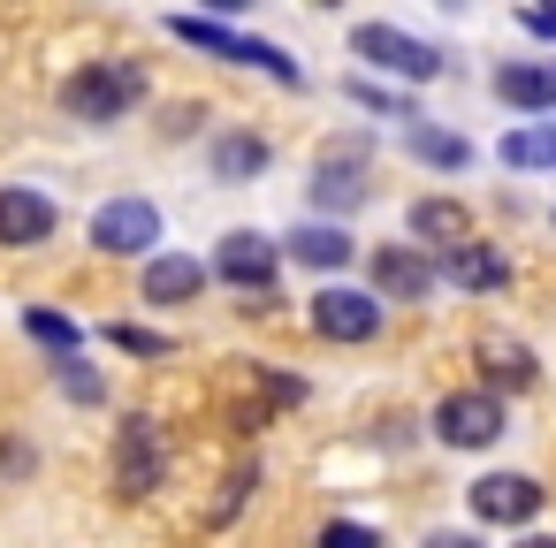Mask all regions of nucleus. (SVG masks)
Returning a JSON list of instances; mask_svg holds the SVG:
<instances>
[{"mask_svg": "<svg viewBox=\"0 0 556 548\" xmlns=\"http://www.w3.org/2000/svg\"><path fill=\"white\" fill-rule=\"evenodd\" d=\"M206 290V267L184 259V252H153L146 259V305H191Z\"/></svg>", "mask_w": 556, "mask_h": 548, "instance_id": "4468645a", "label": "nucleus"}, {"mask_svg": "<svg viewBox=\"0 0 556 548\" xmlns=\"http://www.w3.org/2000/svg\"><path fill=\"white\" fill-rule=\"evenodd\" d=\"M427 548H480V540H472V533H434Z\"/></svg>", "mask_w": 556, "mask_h": 548, "instance_id": "c85d7f7f", "label": "nucleus"}, {"mask_svg": "<svg viewBox=\"0 0 556 548\" xmlns=\"http://www.w3.org/2000/svg\"><path fill=\"white\" fill-rule=\"evenodd\" d=\"M374 290L396 297V305H412V297L434 290V259L412 252V244H381V252H374Z\"/></svg>", "mask_w": 556, "mask_h": 548, "instance_id": "ddd939ff", "label": "nucleus"}, {"mask_svg": "<svg viewBox=\"0 0 556 548\" xmlns=\"http://www.w3.org/2000/svg\"><path fill=\"white\" fill-rule=\"evenodd\" d=\"M412 237H427V244H442V252H450V244H465V237H472V221H465V206H457V199H419V206H412Z\"/></svg>", "mask_w": 556, "mask_h": 548, "instance_id": "a211bd4d", "label": "nucleus"}, {"mask_svg": "<svg viewBox=\"0 0 556 548\" xmlns=\"http://www.w3.org/2000/svg\"><path fill=\"white\" fill-rule=\"evenodd\" d=\"M518 548H556V533H526V540H518Z\"/></svg>", "mask_w": 556, "mask_h": 548, "instance_id": "c756f323", "label": "nucleus"}, {"mask_svg": "<svg viewBox=\"0 0 556 548\" xmlns=\"http://www.w3.org/2000/svg\"><path fill=\"white\" fill-rule=\"evenodd\" d=\"M503 168H556V123H526L503 138Z\"/></svg>", "mask_w": 556, "mask_h": 548, "instance_id": "6ab92c4d", "label": "nucleus"}, {"mask_svg": "<svg viewBox=\"0 0 556 548\" xmlns=\"http://www.w3.org/2000/svg\"><path fill=\"white\" fill-rule=\"evenodd\" d=\"M252 487H260V464H237V472H229V487H222V502L206 510V525H229V518L244 510V495H252Z\"/></svg>", "mask_w": 556, "mask_h": 548, "instance_id": "393cba45", "label": "nucleus"}, {"mask_svg": "<svg viewBox=\"0 0 556 548\" xmlns=\"http://www.w3.org/2000/svg\"><path fill=\"white\" fill-rule=\"evenodd\" d=\"M92 244L115 252V259L153 252V244H161V206H153V199H108V206L92 214Z\"/></svg>", "mask_w": 556, "mask_h": 548, "instance_id": "20e7f679", "label": "nucleus"}, {"mask_svg": "<svg viewBox=\"0 0 556 548\" xmlns=\"http://www.w3.org/2000/svg\"><path fill=\"white\" fill-rule=\"evenodd\" d=\"M518 24H526V31H533V39H556V9H526V16H518Z\"/></svg>", "mask_w": 556, "mask_h": 548, "instance_id": "cd10ccee", "label": "nucleus"}, {"mask_svg": "<svg viewBox=\"0 0 556 548\" xmlns=\"http://www.w3.org/2000/svg\"><path fill=\"white\" fill-rule=\"evenodd\" d=\"M54 381H62V396H77V404H100V396H108V381H100L85 358H62V366H54Z\"/></svg>", "mask_w": 556, "mask_h": 548, "instance_id": "b1692460", "label": "nucleus"}, {"mask_svg": "<svg viewBox=\"0 0 556 548\" xmlns=\"http://www.w3.org/2000/svg\"><path fill=\"white\" fill-rule=\"evenodd\" d=\"M541 502H548V487L526 480V472H488V480H472V510H480L488 525H526Z\"/></svg>", "mask_w": 556, "mask_h": 548, "instance_id": "9d476101", "label": "nucleus"}, {"mask_svg": "<svg viewBox=\"0 0 556 548\" xmlns=\"http://www.w3.org/2000/svg\"><path fill=\"white\" fill-rule=\"evenodd\" d=\"M488 373H495L503 388H526V381H533V358H526V351H488Z\"/></svg>", "mask_w": 556, "mask_h": 548, "instance_id": "a878e982", "label": "nucleus"}, {"mask_svg": "<svg viewBox=\"0 0 556 548\" xmlns=\"http://www.w3.org/2000/svg\"><path fill=\"white\" fill-rule=\"evenodd\" d=\"M434 282H450V290H503L510 282V259L495 252V244H450L442 259H434Z\"/></svg>", "mask_w": 556, "mask_h": 548, "instance_id": "f8f14e48", "label": "nucleus"}, {"mask_svg": "<svg viewBox=\"0 0 556 548\" xmlns=\"http://www.w3.org/2000/svg\"><path fill=\"white\" fill-rule=\"evenodd\" d=\"M351 47H358L366 62H381V69H396V77H412V85H427V77H442V54H434L427 39H404L396 24H358V31H351Z\"/></svg>", "mask_w": 556, "mask_h": 548, "instance_id": "0eeeda50", "label": "nucleus"}, {"mask_svg": "<svg viewBox=\"0 0 556 548\" xmlns=\"http://www.w3.org/2000/svg\"><path fill=\"white\" fill-rule=\"evenodd\" d=\"M267 161H275V145L260 130H222L214 138V183H252V176H267Z\"/></svg>", "mask_w": 556, "mask_h": 548, "instance_id": "dca6fc26", "label": "nucleus"}, {"mask_svg": "<svg viewBox=\"0 0 556 548\" xmlns=\"http://www.w3.org/2000/svg\"><path fill=\"white\" fill-rule=\"evenodd\" d=\"M495 100L503 107H526V115H548L556 107V69L548 62H503L495 69Z\"/></svg>", "mask_w": 556, "mask_h": 548, "instance_id": "2eb2a0df", "label": "nucleus"}, {"mask_svg": "<svg viewBox=\"0 0 556 548\" xmlns=\"http://www.w3.org/2000/svg\"><path fill=\"white\" fill-rule=\"evenodd\" d=\"M313 335H328V343H374L381 335V297H366V290H320L313 297Z\"/></svg>", "mask_w": 556, "mask_h": 548, "instance_id": "1a4fd4ad", "label": "nucleus"}, {"mask_svg": "<svg viewBox=\"0 0 556 548\" xmlns=\"http://www.w3.org/2000/svg\"><path fill=\"white\" fill-rule=\"evenodd\" d=\"M24 328H31L54 358H77V343H85V335H77V320H62V313H24Z\"/></svg>", "mask_w": 556, "mask_h": 548, "instance_id": "4be33fe9", "label": "nucleus"}, {"mask_svg": "<svg viewBox=\"0 0 556 548\" xmlns=\"http://www.w3.org/2000/svg\"><path fill=\"white\" fill-rule=\"evenodd\" d=\"M108 335H115V351H138V358H168V351H176L161 328H138V320H115Z\"/></svg>", "mask_w": 556, "mask_h": 548, "instance_id": "5701e85b", "label": "nucleus"}, {"mask_svg": "<svg viewBox=\"0 0 556 548\" xmlns=\"http://www.w3.org/2000/svg\"><path fill=\"white\" fill-rule=\"evenodd\" d=\"M351 100H358V107H374V115H396V123H419V107H412L404 92H389V85H374V77H351Z\"/></svg>", "mask_w": 556, "mask_h": 548, "instance_id": "412c9836", "label": "nucleus"}, {"mask_svg": "<svg viewBox=\"0 0 556 548\" xmlns=\"http://www.w3.org/2000/svg\"><path fill=\"white\" fill-rule=\"evenodd\" d=\"M275 252H290V259H305V267H320V275H328V267H351V237H343L336 221H298Z\"/></svg>", "mask_w": 556, "mask_h": 548, "instance_id": "f3484780", "label": "nucleus"}, {"mask_svg": "<svg viewBox=\"0 0 556 548\" xmlns=\"http://www.w3.org/2000/svg\"><path fill=\"white\" fill-rule=\"evenodd\" d=\"M54 199H39L31 183H9V191H0V244H9V252H31V244H47L54 237Z\"/></svg>", "mask_w": 556, "mask_h": 548, "instance_id": "9b49d317", "label": "nucleus"}, {"mask_svg": "<svg viewBox=\"0 0 556 548\" xmlns=\"http://www.w3.org/2000/svg\"><path fill=\"white\" fill-rule=\"evenodd\" d=\"M161 472H168V449H161V426L153 419H123V434H115V495H153L161 487Z\"/></svg>", "mask_w": 556, "mask_h": 548, "instance_id": "39448f33", "label": "nucleus"}, {"mask_svg": "<svg viewBox=\"0 0 556 548\" xmlns=\"http://www.w3.org/2000/svg\"><path fill=\"white\" fill-rule=\"evenodd\" d=\"M146 100V69L138 62H92V69H77L70 85H62V107L77 115V123H123L130 107Z\"/></svg>", "mask_w": 556, "mask_h": 548, "instance_id": "f257e3e1", "label": "nucleus"}, {"mask_svg": "<svg viewBox=\"0 0 556 548\" xmlns=\"http://www.w3.org/2000/svg\"><path fill=\"white\" fill-rule=\"evenodd\" d=\"M275 267H282V252H275V237H260V229H229L206 275H222V282H237V290H252V297H267V290H275Z\"/></svg>", "mask_w": 556, "mask_h": 548, "instance_id": "423d86ee", "label": "nucleus"}, {"mask_svg": "<svg viewBox=\"0 0 556 548\" xmlns=\"http://www.w3.org/2000/svg\"><path fill=\"white\" fill-rule=\"evenodd\" d=\"M434 434H442L450 449H488V442L503 434V396H495V388H457V396H442V404H434Z\"/></svg>", "mask_w": 556, "mask_h": 548, "instance_id": "7ed1b4c3", "label": "nucleus"}, {"mask_svg": "<svg viewBox=\"0 0 556 548\" xmlns=\"http://www.w3.org/2000/svg\"><path fill=\"white\" fill-rule=\"evenodd\" d=\"M404 138H412V153H419L427 168H465V161H472V145H465L457 130H427V123H412Z\"/></svg>", "mask_w": 556, "mask_h": 548, "instance_id": "aec40b11", "label": "nucleus"}, {"mask_svg": "<svg viewBox=\"0 0 556 548\" xmlns=\"http://www.w3.org/2000/svg\"><path fill=\"white\" fill-rule=\"evenodd\" d=\"M313 206L320 214H351V206H366V145H328L320 161H313Z\"/></svg>", "mask_w": 556, "mask_h": 548, "instance_id": "6e6552de", "label": "nucleus"}, {"mask_svg": "<svg viewBox=\"0 0 556 548\" xmlns=\"http://www.w3.org/2000/svg\"><path fill=\"white\" fill-rule=\"evenodd\" d=\"M168 31H176L184 47H199V54H222V62H237V69H267L275 85H305V69H298L282 47H267V39H244V31L214 24V16H168Z\"/></svg>", "mask_w": 556, "mask_h": 548, "instance_id": "f03ea898", "label": "nucleus"}, {"mask_svg": "<svg viewBox=\"0 0 556 548\" xmlns=\"http://www.w3.org/2000/svg\"><path fill=\"white\" fill-rule=\"evenodd\" d=\"M313 548H381V533H366V525L336 518V525H320V540H313Z\"/></svg>", "mask_w": 556, "mask_h": 548, "instance_id": "bb28decb", "label": "nucleus"}]
</instances>
